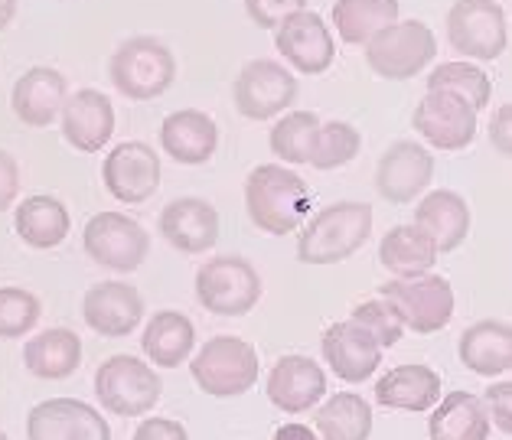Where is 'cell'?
<instances>
[{
  "instance_id": "60d3db41",
  "label": "cell",
  "mask_w": 512,
  "mask_h": 440,
  "mask_svg": "<svg viewBox=\"0 0 512 440\" xmlns=\"http://www.w3.org/2000/svg\"><path fill=\"white\" fill-rule=\"evenodd\" d=\"M131 440H190V434L173 418H144Z\"/></svg>"
},
{
  "instance_id": "5bb4252c",
  "label": "cell",
  "mask_w": 512,
  "mask_h": 440,
  "mask_svg": "<svg viewBox=\"0 0 512 440\" xmlns=\"http://www.w3.org/2000/svg\"><path fill=\"white\" fill-rule=\"evenodd\" d=\"M27 440H111V427L79 398H49L27 414Z\"/></svg>"
},
{
  "instance_id": "d6a6232c",
  "label": "cell",
  "mask_w": 512,
  "mask_h": 440,
  "mask_svg": "<svg viewBox=\"0 0 512 440\" xmlns=\"http://www.w3.org/2000/svg\"><path fill=\"white\" fill-rule=\"evenodd\" d=\"M314 427L320 440H369L372 434V408L356 392H340L327 398L314 414Z\"/></svg>"
},
{
  "instance_id": "b9f144b4",
  "label": "cell",
  "mask_w": 512,
  "mask_h": 440,
  "mask_svg": "<svg viewBox=\"0 0 512 440\" xmlns=\"http://www.w3.org/2000/svg\"><path fill=\"white\" fill-rule=\"evenodd\" d=\"M17 193H20V167H17L14 154L0 150V212L14 206Z\"/></svg>"
},
{
  "instance_id": "30bf717a",
  "label": "cell",
  "mask_w": 512,
  "mask_h": 440,
  "mask_svg": "<svg viewBox=\"0 0 512 440\" xmlns=\"http://www.w3.org/2000/svg\"><path fill=\"white\" fill-rule=\"evenodd\" d=\"M85 255L108 271L131 274L144 264L147 251H151V235L144 225L124 216V212H98L85 222L82 232Z\"/></svg>"
},
{
  "instance_id": "5b68a950",
  "label": "cell",
  "mask_w": 512,
  "mask_h": 440,
  "mask_svg": "<svg viewBox=\"0 0 512 440\" xmlns=\"http://www.w3.org/2000/svg\"><path fill=\"white\" fill-rule=\"evenodd\" d=\"M261 274L255 264L239 255L209 258L196 271V300L216 317H245L261 300Z\"/></svg>"
},
{
  "instance_id": "ac0fdd59",
  "label": "cell",
  "mask_w": 512,
  "mask_h": 440,
  "mask_svg": "<svg viewBox=\"0 0 512 440\" xmlns=\"http://www.w3.org/2000/svg\"><path fill=\"white\" fill-rule=\"evenodd\" d=\"M265 395L284 414H304L327 395V372L307 356H281L265 379Z\"/></svg>"
},
{
  "instance_id": "2e32d148",
  "label": "cell",
  "mask_w": 512,
  "mask_h": 440,
  "mask_svg": "<svg viewBox=\"0 0 512 440\" xmlns=\"http://www.w3.org/2000/svg\"><path fill=\"white\" fill-rule=\"evenodd\" d=\"M274 46H278V53L304 75L327 72L336 59L333 36L327 30V23H323V17L314 14V10H297V14H291L284 23H278Z\"/></svg>"
},
{
  "instance_id": "8d00e7d4",
  "label": "cell",
  "mask_w": 512,
  "mask_h": 440,
  "mask_svg": "<svg viewBox=\"0 0 512 440\" xmlns=\"http://www.w3.org/2000/svg\"><path fill=\"white\" fill-rule=\"evenodd\" d=\"M43 317V304L23 287H0V339L27 336Z\"/></svg>"
},
{
  "instance_id": "7c38bea8",
  "label": "cell",
  "mask_w": 512,
  "mask_h": 440,
  "mask_svg": "<svg viewBox=\"0 0 512 440\" xmlns=\"http://www.w3.org/2000/svg\"><path fill=\"white\" fill-rule=\"evenodd\" d=\"M105 190L118 199V203L141 206L147 203L160 186V157L151 144L144 141H124L108 150L102 163Z\"/></svg>"
},
{
  "instance_id": "603a6c76",
  "label": "cell",
  "mask_w": 512,
  "mask_h": 440,
  "mask_svg": "<svg viewBox=\"0 0 512 440\" xmlns=\"http://www.w3.org/2000/svg\"><path fill=\"white\" fill-rule=\"evenodd\" d=\"M160 147L177 163L199 167V163H209L212 154H216L219 124L212 121L206 111H196V108L173 111V115H167L164 124H160Z\"/></svg>"
},
{
  "instance_id": "cb8c5ba5",
  "label": "cell",
  "mask_w": 512,
  "mask_h": 440,
  "mask_svg": "<svg viewBox=\"0 0 512 440\" xmlns=\"http://www.w3.org/2000/svg\"><path fill=\"white\" fill-rule=\"evenodd\" d=\"M441 395H444L441 375L431 366H421V362L395 366L392 372H385L376 385V401L389 411L424 414L441 401Z\"/></svg>"
},
{
  "instance_id": "ee69618b",
  "label": "cell",
  "mask_w": 512,
  "mask_h": 440,
  "mask_svg": "<svg viewBox=\"0 0 512 440\" xmlns=\"http://www.w3.org/2000/svg\"><path fill=\"white\" fill-rule=\"evenodd\" d=\"M274 440H320L314 434V427L307 424H281L278 431H274Z\"/></svg>"
},
{
  "instance_id": "277c9868",
  "label": "cell",
  "mask_w": 512,
  "mask_h": 440,
  "mask_svg": "<svg viewBox=\"0 0 512 440\" xmlns=\"http://www.w3.org/2000/svg\"><path fill=\"white\" fill-rule=\"evenodd\" d=\"M193 382L212 398H239L252 392L261 366L252 343L239 336H212L190 362Z\"/></svg>"
},
{
  "instance_id": "83f0119b",
  "label": "cell",
  "mask_w": 512,
  "mask_h": 440,
  "mask_svg": "<svg viewBox=\"0 0 512 440\" xmlns=\"http://www.w3.org/2000/svg\"><path fill=\"white\" fill-rule=\"evenodd\" d=\"M196 346V326L180 310H157L144 326L141 349L160 369H177Z\"/></svg>"
},
{
  "instance_id": "52a82bcc",
  "label": "cell",
  "mask_w": 512,
  "mask_h": 440,
  "mask_svg": "<svg viewBox=\"0 0 512 440\" xmlns=\"http://www.w3.org/2000/svg\"><path fill=\"white\" fill-rule=\"evenodd\" d=\"M379 300H385L402 326L418 336L441 333L454 317V287L441 274H421V278L389 281L379 287Z\"/></svg>"
},
{
  "instance_id": "484cf974",
  "label": "cell",
  "mask_w": 512,
  "mask_h": 440,
  "mask_svg": "<svg viewBox=\"0 0 512 440\" xmlns=\"http://www.w3.org/2000/svg\"><path fill=\"white\" fill-rule=\"evenodd\" d=\"M460 362L483 375V379H496V375L512 372V326L506 320H480L460 333L457 343Z\"/></svg>"
},
{
  "instance_id": "f35d334b",
  "label": "cell",
  "mask_w": 512,
  "mask_h": 440,
  "mask_svg": "<svg viewBox=\"0 0 512 440\" xmlns=\"http://www.w3.org/2000/svg\"><path fill=\"white\" fill-rule=\"evenodd\" d=\"M304 7H307V0H245L248 17H252V23L261 30H278V23H284L287 17Z\"/></svg>"
},
{
  "instance_id": "d4e9b609",
  "label": "cell",
  "mask_w": 512,
  "mask_h": 440,
  "mask_svg": "<svg viewBox=\"0 0 512 440\" xmlns=\"http://www.w3.org/2000/svg\"><path fill=\"white\" fill-rule=\"evenodd\" d=\"M418 229L434 242L437 255H447V251H457L467 242L470 235V206L467 199L454 193V190H431L421 199L415 209V222Z\"/></svg>"
},
{
  "instance_id": "7402d4cb",
  "label": "cell",
  "mask_w": 512,
  "mask_h": 440,
  "mask_svg": "<svg viewBox=\"0 0 512 440\" xmlns=\"http://www.w3.org/2000/svg\"><path fill=\"white\" fill-rule=\"evenodd\" d=\"M66 98H69L66 75L49 66H33L17 79L14 92H10V108H14V115L27 128H49L59 118Z\"/></svg>"
},
{
  "instance_id": "6da1fadb",
  "label": "cell",
  "mask_w": 512,
  "mask_h": 440,
  "mask_svg": "<svg viewBox=\"0 0 512 440\" xmlns=\"http://www.w3.org/2000/svg\"><path fill=\"white\" fill-rule=\"evenodd\" d=\"M245 209L255 229L268 235L297 232L310 216V190L304 176L281 167V163H261L245 180Z\"/></svg>"
},
{
  "instance_id": "7a4b0ae2",
  "label": "cell",
  "mask_w": 512,
  "mask_h": 440,
  "mask_svg": "<svg viewBox=\"0 0 512 440\" xmlns=\"http://www.w3.org/2000/svg\"><path fill=\"white\" fill-rule=\"evenodd\" d=\"M372 235V206L369 203H333L320 209L297 235V258L304 264H340L353 258Z\"/></svg>"
},
{
  "instance_id": "4dcf8cb0",
  "label": "cell",
  "mask_w": 512,
  "mask_h": 440,
  "mask_svg": "<svg viewBox=\"0 0 512 440\" xmlns=\"http://www.w3.org/2000/svg\"><path fill=\"white\" fill-rule=\"evenodd\" d=\"M379 261H382V268L398 281L421 278V274H431L434 261H437V248L418 225H395V229L382 235Z\"/></svg>"
},
{
  "instance_id": "bcb514c9",
  "label": "cell",
  "mask_w": 512,
  "mask_h": 440,
  "mask_svg": "<svg viewBox=\"0 0 512 440\" xmlns=\"http://www.w3.org/2000/svg\"><path fill=\"white\" fill-rule=\"evenodd\" d=\"M0 440H10V437H7V434H4V431H0Z\"/></svg>"
},
{
  "instance_id": "d590c367",
  "label": "cell",
  "mask_w": 512,
  "mask_h": 440,
  "mask_svg": "<svg viewBox=\"0 0 512 440\" xmlns=\"http://www.w3.org/2000/svg\"><path fill=\"white\" fill-rule=\"evenodd\" d=\"M320 128V118L314 111H287V115L271 128V154L284 163H307L310 141Z\"/></svg>"
},
{
  "instance_id": "3957f363",
  "label": "cell",
  "mask_w": 512,
  "mask_h": 440,
  "mask_svg": "<svg viewBox=\"0 0 512 440\" xmlns=\"http://www.w3.org/2000/svg\"><path fill=\"white\" fill-rule=\"evenodd\" d=\"M111 85L131 102L160 98L177 79V59L157 36H131L108 62Z\"/></svg>"
},
{
  "instance_id": "f6af8a7d",
  "label": "cell",
  "mask_w": 512,
  "mask_h": 440,
  "mask_svg": "<svg viewBox=\"0 0 512 440\" xmlns=\"http://www.w3.org/2000/svg\"><path fill=\"white\" fill-rule=\"evenodd\" d=\"M14 14H17V0H0V30L14 20Z\"/></svg>"
},
{
  "instance_id": "7bdbcfd3",
  "label": "cell",
  "mask_w": 512,
  "mask_h": 440,
  "mask_svg": "<svg viewBox=\"0 0 512 440\" xmlns=\"http://www.w3.org/2000/svg\"><path fill=\"white\" fill-rule=\"evenodd\" d=\"M490 141H493V147H496L503 157L512 154V105H503V108H499L496 115H493Z\"/></svg>"
},
{
  "instance_id": "d6986e66",
  "label": "cell",
  "mask_w": 512,
  "mask_h": 440,
  "mask_svg": "<svg viewBox=\"0 0 512 440\" xmlns=\"http://www.w3.org/2000/svg\"><path fill=\"white\" fill-rule=\"evenodd\" d=\"M59 118L62 137L79 154H98L111 141V134H115V105L98 88H79L76 95H69Z\"/></svg>"
},
{
  "instance_id": "f1b7e54d",
  "label": "cell",
  "mask_w": 512,
  "mask_h": 440,
  "mask_svg": "<svg viewBox=\"0 0 512 440\" xmlns=\"http://www.w3.org/2000/svg\"><path fill=\"white\" fill-rule=\"evenodd\" d=\"M431 440H486L490 437V418L483 401L473 392H451L431 408L428 418Z\"/></svg>"
},
{
  "instance_id": "ab89813d",
  "label": "cell",
  "mask_w": 512,
  "mask_h": 440,
  "mask_svg": "<svg viewBox=\"0 0 512 440\" xmlns=\"http://www.w3.org/2000/svg\"><path fill=\"white\" fill-rule=\"evenodd\" d=\"M483 408H486V418L490 424L499 427V434H512V382L503 379V382H493L486 388V395L480 398Z\"/></svg>"
},
{
  "instance_id": "e0dca14e",
  "label": "cell",
  "mask_w": 512,
  "mask_h": 440,
  "mask_svg": "<svg viewBox=\"0 0 512 440\" xmlns=\"http://www.w3.org/2000/svg\"><path fill=\"white\" fill-rule=\"evenodd\" d=\"M82 317L89 323V330H95L98 336H131L144 320V297L134 284L124 281L95 284L82 297Z\"/></svg>"
},
{
  "instance_id": "836d02e7",
  "label": "cell",
  "mask_w": 512,
  "mask_h": 440,
  "mask_svg": "<svg viewBox=\"0 0 512 440\" xmlns=\"http://www.w3.org/2000/svg\"><path fill=\"white\" fill-rule=\"evenodd\" d=\"M428 92H451L464 98L473 111H483L493 98V82L473 62H444L428 75Z\"/></svg>"
},
{
  "instance_id": "44dd1931",
  "label": "cell",
  "mask_w": 512,
  "mask_h": 440,
  "mask_svg": "<svg viewBox=\"0 0 512 440\" xmlns=\"http://www.w3.org/2000/svg\"><path fill=\"white\" fill-rule=\"evenodd\" d=\"M320 349H323V362H330L336 379H343L349 385L366 382L382 362L379 343L353 320L327 326V333L320 339Z\"/></svg>"
},
{
  "instance_id": "8992f818",
  "label": "cell",
  "mask_w": 512,
  "mask_h": 440,
  "mask_svg": "<svg viewBox=\"0 0 512 440\" xmlns=\"http://www.w3.org/2000/svg\"><path fill=\"white\" fill-rule=\"evenodd\" d=\"M160 395H164V382L160 375L147 366V362L134 356H111L95 372V398L108 414L118 418H137L157 408Z\"/></svg>"
},
{
  "instance_id": "74e56055",
  "label": "cell",
  "mask_w": 512,
  "mask_h": 440,
  "mask_svg": "<svg viewBox=\"0 0 512 440\" xmlns=\"http://www.w3.org/2000/svg\"><path fill=\"white\" fill-rule=\"evenodd\" d=\"M349 320L376 339L379 349H392L402 343V336H405L402 320L395 317V310L385 304V300H362V304L353 307V317Z\"/></svg>"
},
{
  "instance_id": "ffe728a7",
  "label": "cell",
  "mask_w": 512,
  "mask_h": 440,
  "mask_svg": "<svg viewBox=\"0 0 512 440\" xmlns=\"http://www.w3.org/2000/svg\"><path fill=\"white\" fill-rule=\"evenodd\" d=\"M160 235L183 255H203L219 242V212L199 196L173 199L160 212Z\"/></svg>"
},
{
  "instance_id": "f546056e",
  "label": "cell",
  "mask_w": 512,
  "mask_h": 440,
  "mask_svg": "<svg viewBox=\"0 0 512 440\" xmlns=\"http://www.w3.org/2000/svg\"><path fill=\"white\" fill-rule=\"evenodd\" d=\"M72 229L69 209L56 196H27L14 212V232L23 245L36 251H49L66 242Z\"/></svg>"
},
{
  "instance_id": "e575fe53",
  "label": "cell",
  "mask_w": 512,
  "mask_h": 440,
  "mask_svg": "<svg viewBox=\"0 0 512 440\" xmlns=\"http://www.w3.org/2000/svg\"><path fill=\"white\" fill-rule=\"evenodd\" d=\"M362 150V134L346 121H320V128L310 141L307 163L314 170H340L353 163Z\"/></svg>"
},
{
  "instance_id": "1f68e13d",
  "label": "cell",
  "mask_w": 512,
  "mask_h": 440,
  "mask_svg": "<svg viewBox=\"0 0 512 440\" xmlns=\"http://www.w3.org/2000/svg\"><path fill=\"white\" fill-rule=\"evenodd\" d=\"M398 0H336L333 27L349 46H366L379 30L398 20Z\"/></svg>"
},
{
  "instance_id": "4316f807",
  "label": "cell",
  "mask_w": 512,
  "mask_h": 440,
  "mask_svg": "<svg viewBox=\"0 0 512 440\" xmlns=\"http://www.w3.org/2000/svg\"><path fill=\"white\" fill-rule=\"evenodd\" d=\"M23 366L30 375L46 382L69 379L72 372L82 366V339L66 330V326H53L27 339L23 346Z\"/></svg>"
},
{
  "instance_id": "9c48e42d",
  "label": "cell",
  "mask_w": 512,
  "mask_h": 440,
  "mask_svg": "<svg viewBox=\"0 0 512 440\" xmlns=\"http://www.w3.org/2000/svg\"><path fill=\"white\" fill-rule=\"evenodd\" d=\"M447 43L467 59H499L509 46L506 10L496 0H454L447 10Z\"/></svg>"
},
{
  "instance_id": "9a60e30c",
  "label": "cell",
  "mask_w": 512,
  "mask_h": 440,
  "mask_svg": "<svg viewBox=\"0 0 512 440\" xmlns=\"http://www.w3.org/2000/svg\"><path fill=\"white\" fill-rule=\"evenodd\" d=\"M434 176V157L418 141H395L379 157L376 167V190L385 203L405 206L431 186Z\"/></svg>"
},
{
  "instance_id": "ba28073f",
  "label": "cell",
  "mask_w": 512,
  "mask_h": 440,
  "mask_svg": "<svg viewBox=\"0 0 512 440\" xmlns=\"http://www.w3.org/2000/svg\"><path fill=\"white\" fill-rule=\"evenodd\" d=\"M437 56V40L428 23L421 20H395L392 27L379 30L366 43L369 69L382 79L405 82L431 66Z\"/></svg>"
},
{
  "instance_id": "8fae6325",
  "label": "cell",
  "mask_w": 512,
  "mask_h": 440,
  "mask_svg": "<svg viewBox=\"0 0 512 440\" xmlns=\"http://www.w3.org/2000/svg\"><path fill=\"white\" fill-rule=\"evenodd\" d=\"M235 111L248 121H268L294 105L297 79L287 66L274 59H252L245 62L239 79L232 85Z\"/></svg>"
},
{
  "instance_id": "4fadbf2b",
  "label": "cell",
  "mask_w": 512,
  "mask_h": 440,
  "mask_svg": "<svg viewBox=\"0 0 512 440\" xmlns=\"http://www.w3.org/2000/svg\"><path fill=\"white\" fill-rule=\"evenodd\" d=\"M415 131L437 150H464L477 137V111L451 92H428L411 115Z\"/></svg>"
}]
</instances>
